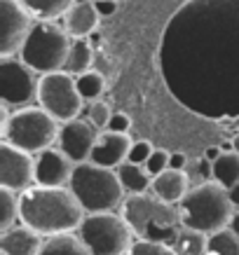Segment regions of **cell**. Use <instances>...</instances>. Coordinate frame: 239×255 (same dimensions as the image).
I'll return each instance as SVG.
<instances>
[{
    "label": "cell",
    "mask_w": 239,
    "mask_h": 255,
    "mask_svg": "<svg viewBox=\"0 0 239 255\" xmlns=\"http://www.w3.org/2000/svg\"><path fill=\"white\" fill-rule=\"evenodd\" d=\"M92 2H94V0H92Z\"/></svg>",
    "instance_id": "obj_39"
},
{
    "label": "cell",
    "mask_w": 239,
    "mask_h": 255,
    "mask_svg": "<svg viewBox=\"0 0 239 255\" xmlns=\"http://www.w3.org/2000/svg\"><path fill=\"white\" fill-rule=\"evenodd\" d=\"M70 45H73V38L66 33L61 23L35 21L19 52V59L42 78V75L59 73L66 68Z\"/></svg>",
    "instance_id": "obj_6"
},
{
    "label": "cell",
    "mask_w": 239,
    "mask_h": 255,
    "mask_svg": "<svg viewBox=\"0 0 239 255\" xmlns=\"http://www.w3.org/2000/svg\"><path fill=\"white\" fill-rule=\"evenodd\" d=\"M101 16L94 7L92 0H77L75 5L68 9V14L63 16V28L73 40H82L94 35V31L99 28Z\"/></svg>",
    "instance_id": "obj_17"
},
{
    "label": "cell",
    "mask_w": 239,
    "mask_h": 255,
    "mask_svg": "<svg viewBox=\"0 0 239 255\" xmlns=\"http://www.w3.org/2000/svg\"><path fill=\"white\" fill-rule=\"evenodd\" d=\"M214 180L218 185H223L225 190H232V187L239 183V155L237 152H228L223 155L218 162H214Z\"/></svg>",
    "instance_id": "obj_23"
},
{
    "label": "cell",
    "mask_w": 239,
    "mask_h": 255,
    "mask_svg": "<svg viewBox=\"0 0 239 255\" xmlns=\"http://www.w3.org/2000/svg\"><path fill=\"white\" fill-rule=\"evenodd\" d=\"M110 117H113V110H110V106L106 103V101H94L92 106H89V113H87V120H89V124H92L96 131H106L108 129V122Z\"/></svg>",
    "instance_id": "obj_27"
},
{
    "label": "cell",
    "mask_w": 239,
    "mask_h": 255,
    "mask_svg": "<svg viewBox=\"0 0 239 255\" xmlns=\"http://www.w3.org/2000/svg\"><path fill=\"white\" fill-rule=\"evenodd\" d=\"M127 255H178L171 246L164 244H150V241H136Z\"/></svg>",
    "instance_id": "obj_28"
},
{
    "label": "cell",
    "mask_w": 239,
    "mask_h": 255,
    "mask_svg": "<svg viewBox=\"0 0 239 255\" xmlns=\"http://www.w3.org/2000/svg\"><path fill=\"white\" fill-rule=\"evenodd\" d=\"M115 2H120V5H122V2H124V0H115Z\"/></svg>",
    "instance_id": "obj_38"
},
{
    "label": "cell",
    "mask_w": 239,
    "mask_h": 255,
    "mask_svg": "<svg viewBox=\"0 0 239 255\" xmlns=\"http://www.w3.org/2000/svg\"><path fill=\"white\" fill-rule=\"evenodd\" d=\"M169 169L185 171V169H188V157H185L183 152H171V159H169Z\"/></svg>",
    "instance_id": "obj_33"
},
{
    "label": "cell",
    "mask_w": 239,
    "mask_h": 255,
    "mask_svg": "<svg viewBox=\"0 0 239 255\" xmlns=\"http://www.w3.org/2000/svg\"><path fill=\"white\" fill-rule=\"evenodd\" d=\"M35 185V157L9 143H0V187L23 194Z\"/></svg>",
    "instance_id": "obj_11"
},
{
    "label": "cell",
    "mask_w": 239,
    "mask_h": 255,
    "mask_svg": "<svg viewBox=\"0 0 239 255\" xmlns=\"http://www.w3.org/2000/svg\"><path fill=\"white\" fill-rule=\"evenodd\" d=\"M99 140V131L94 129L89 120H73V122L61 124V131H59V150L66 157H70L75 164H85L92 162V152L96 147Z\"/></svg>",
    "instance_id": "obj_12"
},
{
    "label": "cell",
    "mask_w": 239,
    "mask_h": 255,
    "mask_svg": "<svg viewBox=\"0 0 239 255\" xmlns=\"http://www.w3.org/2000/svg\"><path fill=\"white\" fill-rule=\"evenodd\" d=\"M106 89V78L99 70H87L82 75H77V92L85 101H99V96Z\"/></svg>",
    "instance_id": "obj_26"
},
{
    "label": "cell",
    "mask_w": 239,
    "mask_h": 255,
    "mask_svg": "<svg viewBox=\"0 0 239 255\" xmlns=\"http://www.w3.org/2000/svg\"><path fill=\"white\" fill-rule=\"evenodd\" d=\"M207 255H239V237L232 230H221L211 234L207 244Z\"/></svg>",
    "instance_id": "obj_25"
},
{
    "label": "cell",
    "mask_w": 239,
    "mask_h": 255,
    "mask_svg": "<svg viewBox=\"0 0 239 255\" xmlns=\"http://www.w3.org/2000/svg\"><path fill=\"white\" fill-rule=\"evenodd\" d=\"M42 246H45L42 234L21 223L0 234V253L2 255H40Z\"/></svg>",
    "instance_id": "obj_15"
},
{
    "label": "cell",
    "mask_w": 239,
    "mask_h": 255,
    "mask_svg": "<svg viewBox=\"0 0 239 255\" xmlns=\"http://www.w3.org/2000/svg\"><path fill=\"white\" fill-rule=\"evenodd\" d=\"M131 129V117L127 113H113L108 122V129L106 131H113V133H129Z\"/></svg>",
    "instance_id": "obj_31"
},
{
    "label": "cell",
    "mask_w": 239,
    "mask_h": 255,
    "mask_svg": "<svg viewBox=\"0 0 239 255\" xmlns=\"http://www.w3.org/2000/svg\"><path fill=\"white\" fill-rule=\"evenodd\" d=\"M21 2L35 21H56L68 14V9L77 0H21Z\"/></svg>",
    "instance_id": "obj_19"
},
{
    "label": "cell",
    "mask_w": 239,
    "mask_h": 255,
    "mask_svg": "<svg viewBox=\"0 0 239 255\" xmlns=\"http://www.w3.org/2000/svg\"><path fill=\"white\" fill-rule=\"evenodd\" d=\"M92 59H94V49H92V40H73L68 52V61H66V73L70 75H82L87 70H92Z\"/></svg>",
    "instance_id": "obj_21"
},
{
    "label": "cell",
    "mask_w": 239,
    "mask_h": 255,
    "mask_svg": "<svg viewBox=\"0 0 239 255\" xmlns=\"http://www.w3.org/2000/svg\"><path fill=\"white\" fill-rule=\"evenodd\" d=\"M228 230H232V232L239 237V209H235V216H232V220H230V227Z\"/></svg>",
    "instance_id": "obj_35"
},
{
    "label": "cell",
    "mask_w": 239,
    "mask_h": 255,
    "mask_svg": "<svg viewBox=\"0 0 239 255\" xmlns=\"http://www.w3.org/2000/svg\"><path fill=\"white\" fill-rule=\"evenodd\" d=\"M38 106L59 124L77 120L85 106V99L77 92V78L66 70L42 75L38 87Z\"/></svg>",
    "instance_id": "obj_8"
},
{
    "label": "cell",
    "mask_w": 239,
    "mask_h": 255,
    "mask_svg": "<svg viewBox=\"0 0 239 255\" xmlns=\"http://www.w3.org/2000/svg\"><path fill=\"white\" fill-rule=\"evenodd\" d=\"M169 159H171V152H167V150H160V147H155L153 157L148 159L146 169L150 176H160V173H164V171L169 169Z\"/></svg>",
    "instance_id": "obj_29"
},
{
    "label": "cell",
    "mask_w": 239,
    "mask_h": 255,
    "mask_svg": "<svg viewBox=\"0 0 239 255\" xmlns=\"http://www.w3.org/2000/svg\"><path fill=\"white\" fill-rule=\"evenodd\" d=\"M75 171V162L59 147H49L35 157V185L40 187H68Z\"/></svg>",
    "instance_id": "obj_13"
},
{
    "label": "cell",
    "mask_w": 239,
    "mask_h": 255,
    "mask_svg": "<svg viewBox=\"0 0 239 255\" xmlns=\"http://www.w3.org/2000/svg\"><path fill=\"white\" fill-rule=\"evenodd\" d=\"M178 213H181V227L197 230L207 237L228 230L235 216L230 190L218 185L216 180L200 183L178 204Z\"/></svg>",
    "instance_id": "obj_3"
},
{
    "label": "cell",
    "mask_w": 239,
    "mask_h": 255,
    "mask_svg": "<svg viewBox=\"0 0 239 255\" xmlns=\"http://www.w3.org/2000/svg\"><path fill=\"white\" fill-rule=\"evenodd\" d=\"M120 216L127 220L136 241L174 246V241L181 232L178 206L157 199L153 192L129 194L120 206Z\"/></svg>",
    "instance_id": "obj_2"
},
{
    "label": "cell",
    "mask_w": 239,
    "mask_h": 255,
    "mask_svg": "<svg viewBox=\"0 0 239 255\" xmlns=\"http://www.w3.org/2000/svg\"><path fill=\"white\" fill-rule=\"evenodd\" d=\"M40 255H92V253L87 251V246L77 237V232H68V234L47 237Z\"/></svg>",
    "instance_id": "obj_20"
},
{
    "label": "cell",
    "mask_w": 239,
    "mask_h": 255,
    "mask_svg": "<svg viewBox=\"0 0 239 255\" xmlns=\"http://www.w3.org/2000/svg\"><path fill=\"white\" fill-rule=\"evenodd\" d=\"M77 237L82 239L87 251L92 255H127L136 244L131 232L120 213H89L82 220Z\"/></svg>",
    "instance_id": "obj_7"
},
{
    "label": "cell",
    "mask_w": 239,
    "mask_h": 255,
    "mask_svg": "<svg viewBox=\"0 0 239 255\" xmlns=\"http://www.w3.org/2000/svg\"><path fill=\"white\" fill-rule=\"evenodd\" d=\"M155 147L148 143V140H134L131 145V152H129V162L131 164H139V166H146L148 159L153 157Z\"/></svg>",
    "instance_id": "obj_30"
},
{
    "label": "cell",
    "mask_w": 239,
    "mask_h": 255,
    "mask_svg": "<svg viewBox=\"0 0 239 255\" xmlns=\"http://www.w3.org/2000/svg\"><path fill=\"white\" fill-rule=\"evenodd\" d=\"M94 7H96L99 16H113L120 7V2H115V0H94Z\"/></svg>",
    "instance_id": "obj_32"
},
{
    "label": "cell",
    "mask_w": 239,
    "mask_h": 255,
    "mask_svg": "<svg viewBox=\"0 0 239 255\" xmlns=\"http://www.w3.org/2000/svg\"><path fill=\"white\" fill-rule=\"evenodd\" d=\"M131 140L129 133H113V131H101L96 147L92 152V162L106 169H120L124 162H129V152H131Z\"/></svg>",
    "instance_id": "obj_14"
},
{
    "label": "cell",
    "mask_w": 239,
    "mask_h": 255,
    "mask_svg": "<svg viewBox=\"0 0 239 255\" xmlns=\"http://www.w3.org/2000/svg\"><path fill=\"white\" fill-rule=\"evenodd\" d=\"M19 206H21V194L0 187V230L2 232L19 225Z\"/></svg>",
    "instance_id": "obj_24"
},
{
    "label": "cell",
    "mask_w": 239,
    "mask_h": 255,
    "mask_svg": "<svg viewBox=\"0 0 239 255\" xmlns=\"http://www.w3.org/2000/svg\"><path fill=\"white\" fill-rule=\"evenodd\" d=\"M230 199H232V206H235V209H239V183L230 190Z\"/></svg>",
    "instance_id": "obj_36"
},
{
    "label": "cell",
    "mask_w": 239,
    "mask_h": 255,
    "mask_svg": "<svg viewBox=\"0 0 239 255\" xmlns=\"http://www.w3.org/2000/svg\"><path fill=\"white\" fill-rule=\"evenodd\" d=\"M87 218L70 187H40L33 185L21 194L19 223L35 230L42 237L77 232Z\"/></svg>",
    "instance_id": "obj_1"
},
{
    "label": "cell",
    "mask_w": 239,
    "mask_h": 255,
    "mask_svg": "<svg viewBox=\"0 0 239 255\" xmlns=\"http://www.w3.org/2000/svg\"><path fill=\"white\" fill-rule=\"evenodd\" d=\"M40 75L33 68L14 56L0 59V101L9 108H31L33 101H38Z\"/></svg>",
    "instance_id": "obj_9"
},
{
    "label": "cell",
    "mask_w": 239,
    "mask_h": 255,
    "mask_svg": "<svg viewBox=\"0 0 239 255\" xmlns=\"http://www.w3.org/2000/svg\"><path fill=\"white\" fill-rule=\"evenodd\" d=\"M190 190H193V180L188 176V171H176V169H167L164 173L155 176L153 187H150V192L157 199L174 204V206H178Z\"/></svg>",
    "instance_id": "obj_16"
},
{
    "label": "cell",
    "mask_w": 239,
    "mask_h": 255,
    "mask_svg": "<svg viewBox=\"0 0 239 255\" xmlns=\"http://www.w3.org/2000/svg\"><path fill=\"white\" fill-rule=\"evenodd\" d=\"M70 192L75 194L85 213H113L127 199L115 169H106L94 162L75 164L70 178Z\"/></svg>",
    "instance_id": "obj_4"
},
{
    "label": "cell",
    "mask_w": 239,
    "mask_h": 255,
    "mask_svg": "<svg viewBox=\"0 0 239 255\" xmlns=\"http://www.w3.org/2000/svg\"><path fill=\"white\" fill-rule=\"evenodd\" d=\"M232 145H235V152L239 155V133H235V136H232Z\"/></svg>",
    "instance_id": "obj_37"
},
{
    "label": "cell",
    "mask_w": 239,
    "mask_h": 255,
    "mask_svg": "<svg viewBox=\"0 0 239 255\" xmlns=\"http://www.w3.org/2000/svg\"><path fill=\"white\" fill-rule=\"evenodd\" d=\"M59 131L61 124L54 117L45 113L40 106H31V108L12 110L7 124L0 127V138L2 143H9L28 155H40L54 143H59Z\"/></svg>",
    "instance_id": "obj_5"
},
{
    "label": "cell",
    "mask_w": 239,
    "mask_h": 255,
    "mask_svg": "<svg viewBox=\"0 0 239 255\" xmlns=\"http://www.w3.org/2000/svg\"><path fill=\"white\" fill-rule=\"evenodd\" d=\"M221 157H223V150H221V145H211V147H207V152H204V159H207V162H218V159H221Z\"/></svg>",
    "instance_id": "obj_34"
},
{
    "label": "cell",
    "mask_w": 239,
    "mask_h": 255,
    "mask_svg": "<svg viewBox=\"0 0 239 255\" xmlns=\"http://www.w3.org/2000/svg\"><path fill=\"white\" fill-rule=\"evenodd\" d=\"M0 56L2 59H14L21 52L23 42L31 33L35 19L31 12L23 7L21 0H0Z\"/></svg>",
    "instance_id": "obj_10"
},
{
    "label": "cell",
    "mask_w": 239,
    "mask_h": 255,
    "mask_svg": "<svg viewBox=\"0 0 239 255\" xmlns=\"http://www.w3.org/2000/svg\"><path fill=\"white\" fill-rule=\"evenodd\" d=\"M207 244H209L207 234L197 232V230L181 227V232H178V237L171 248H174L178 255H207Z\"/></svg>",
    "instance_id": "obj_22"
},
{
    "label": "cell",
    "mask_w": 239,
    "mask_h": 255,
    "mask_svg": "<svg viewBox=\"0 0 239 255\" xmlns=\"http://www.w3.org/2000/svg\"><path fill=\"white\" fill-rule=\"evenodd\" d=\"M117 178L122 183V190L129 194H146L150 192L153 187V176L148 173L146 166H139V164L124 162L120 169H117Z\"/></svg>",
    "instance_id": "obj_18"
}]
</instances>
